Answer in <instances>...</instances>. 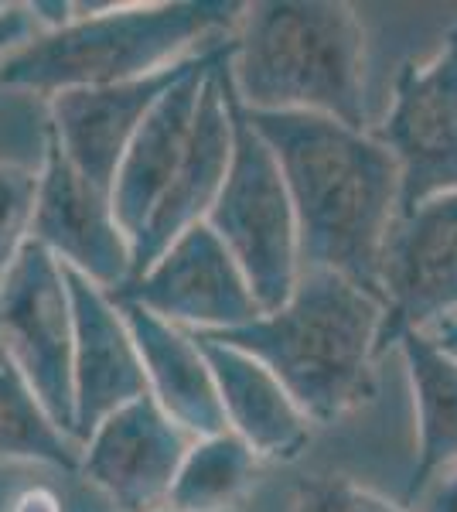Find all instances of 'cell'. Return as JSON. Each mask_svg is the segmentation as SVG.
Returning <instances> with one entry per match:
<instances>
[{"label":"cell","instance_id":"e0dca14e","mask_svg":"<svg viewBox=\"0 0 457 512\" xmlns=\"http://www.w3.org/2000/svg\"><path fill=\"white\" fill-rule=\"evenodd\" d=\"M116 308L127 321V332L134 338L140 366H144L147 396L195 441L226 431L212 369L198 349L195 335L137 308V304L116 301Z\"/></svg>","mask_w":457,"mask_h":512},{"label":"cell","instance_id":"9c48e42d","mask_svg":"<svg viewBox=\"0 0 457 512\" xmlns=\"http://www.w3.org/2000/svg\"><path fill=\"white\" fill-rule=\"evenodd\" d=\"M379 355L403 335H430L457 318V192L396 219L382 253Z\"/></svg>","mask_w":457,"mask_h":512},{"label":"cell","instance_id":"5bb4252c","mask_svg":"<svg viewBox=\"0 0 457 512\" xmlns=\"http://www.w3.org/2000/svg\"><path fill=\"white\" fill-rule=\"evenodd\" d=\"M72 301V403H76V444L86 441L103 417L147 393L144 366L134 349L120 308L106 291L65 270Z\"/></svg>","mask_w":457,"mask_h":512},{"label":"cell","instance_id":"ba28073f","mask_svg":"<svg viewBox=\"0 0 457 512\" xmlns=\"http://www.w3.org/2000/svg\"><path fill=\"white\" fill-rule=\"evenodd\" d=\"M110 297L195 335L232 332L263 315L239 263L205 222L185 229L144 274Z\"/></svg>","mask_w":457,"mask_h":512},{"label":"cell","instance_id":"6da1fadb","mask_svg":"<svg viewBox=\"0 0 457 512\" xmlns=\"http://www.w3.org/2000/svg\"><path fill=\"white\" fill-rule=\"evenodd\" d=\"M246 120L284 175L301 270L342 274L382 301V253L400 219V171L386 147L369 130L311 113H246Z\"/></svg>","mask_w":457,"mask_h":512},{"label":"cell","instance_id":"9a60e30c","mask_svg":"<svg viewBox=\"0 0 457 512\" xmlns=\"http://www.w3.org/2000/svg\"><path fill=\"white\" fill-rule=\"evenodd\" d=\"M229 59H232V38L215 41L209 52H205V59L198 62V69H191L185 79L174 82L168 93L157 99V106L147 113V120L140 123L134 140L123 151L120 168H116L113 178L110 205L130 243L147 226L154 205L161 202L164 188H168L174 168H178L181 154H185L198 93H202L205 79Z\"/></svg>","mask_w":457,"mask_h":512},{"label":"cell","instance_id":"3957f363","mask_svg":"<svg viewBox=\"0 0 457 512\" xmlns=\"http://www.w3.org/2000/svg\"><path fill=\"white\" fill-rule=\"evenodd\" d=\"M236 0H161V4H72V21L31 38L0 62V86L58 96L147 79L202 52L198 41L236 31ZM209 48V45H205Z\"/></svg>","mask_w":457,"mask_h":512},{"label":"cell","instance_id":"52a82bcc","mask_svg":"<svg viewBox=\"0 0 457 512\" xmlns=\"http://www.w3.org/2000/svg\"><path fill=\"white\" fill-rule=\"evenodd\" d=\"M372 137L400 171V216L457 192V28L427 62H410Z\"/></svg>","mask_w":457,"mask_h":512},{"label":"cell","instance_id":"d6986e66","mask_svg":"<svg viewBox=\"0 0 457 512\" xmlns=\"http://www.w3.org/2000/svg\"><path fill=\"white\" fill-rule=\"evenodd\" d=\"M260 465L236 434L198 437L181 458L164 509L171 512H232L253 492Z\"/></svg>","mask_w":457,"mask_h":512},{"label":"cell","instance_id":"2e32d148","mask_svg":"<svg viewBox=\"0 0 457 512\" xmlns=\"http://www.w3.org/2000/svg\"><path fill=\"white\" fill-rule=\"evenodd\" d=\"M195 342L212 369L226 431L236 434L260 461H294L311 441L314 424L290 400L280 379L243 349L209 335H195Z\"/></svg>","mask_w":457,"mask_h":512},{"label":"cell","instance_id":"d4e9b609","mask_svg":"<svg viewBox=\"0 0 457 512\" xmlns=\"http://www.w3.org/2000/svg\"><path fill=\"white\" fill-rule=\"evenodd\" d=\"M11 512H62V506H58V499L48 489H24L18 499H14Z\"/></svg>","mask_w":457,"mask_h":512},{"label":"cell","instance_id":"603a6c76","mask_svg":"<svg viewBox=\"0 0 457 512\" xmlns=\"http://www.w3.org/2000/svg\"><path fill=\"white\" fill-rule=\"evenodd\" d=\"M38 24L31 18L28 4H7L0 11V62L11 59L18 48L28 45L31 38H38Z\"/></svg>","mask_w":457,"mask_h":512},{"label":"cell","instance_id":"7402d4cb","mask_svg":"<svg viewBox=\"0 0 457 512\" xmlns=\"http://www.w3.org/2000/svg\"><path fill=\"white\" fill-rule=\"evenodd\" d=\"M290 512H417V509L403 506V502L382 499V495L362 489V485L348 482V478L321 475L297 485L294 499H290Z\"/></svg>","mask_w":457,"mask_h":512},{"label":"cell","instance_id":"8fae6325","mask_svg":"<svg viewBox=\"0 0 457 512\" xmlns=\"http://www.w3.org/2000/svg\"><path fill=\"white\" fill-rule=\"evenodd\" d=\"M191 441L195 437L144 393L86 434L79 444V472L120 512H151L168 502Z\"/></svg>","mask_w":457,"mask_h":512},{"label":"cell","instance_id":"ac0fdd59","mask_svg":"<svg viewBox=\"0 0 457 512\" xmlns=\"http://www.w3.org/2000/svg\"><path fill=\"white\" fill-rule=\"evenodd\" d=\"M396 345L417 407V465L403 492V506L413 509L440 475L457 468V355L423 332L403 335Z\"/></svg>","mask_w":457,"mask_h":512},{"label":"cell","instance_id":"484cf974","mask_svg":"<svg viewBox=\"0 0 457 512\" xmlns=\"http://www.w3.org/2000/svg\"><path fill=\"white\" fill-rule=\"evenodd\" d=\"M430 338H434L440 349H447V352H454V355H457V318L444 321L440 328H434V332H430Z\"/></svg>","mask_w":457,"mask_h":512},{"label":"cell","instance_id":"5b68a950","mask_svg":"<svg viewBox=\"0 0 457 512\" xmlns=\"http://www.w3.org/2000/svg\"><path fill=\"white\" fill-rule=\"evenodd\" d=\"M229 79V76H226ZM232 161L205 226L243 270L260 311H277L301 280L297 216L270 147L232 99Z\"/></svg>","mask_w":457,"mask_h":512},{"label":"cell","instance_id":"8992f818","mask_svg":"<svg viewBox=\"0 0 457 512\" xmlns=\"http://www.w3.org/2000/svg\"><path fill=\"white\" fill-rule=\"evenodd\" d=\"M0 342L41 410L76 441L72 403V301L52 253L28 243L0 274Z\"/></svg>","mask_w":457,"mask_h":512},{"label":"cell","instance_id":"7a4b0ae2","mask_svg":"<svg viewBox=\"0 0 457 512\" xmlns=\"http://www.w3.org/2000/svg\"><path fill=\"white\" fill-rule=\"evenodd\" d=\"M226 76L246 113H311L365 130V31L342 0L246 4Z\"/></svg>","mask_w":457,"mask_h":512},{"label":"cell","instance_id":"44dd1931","mask_svg":"<svg viewBox=\"0 0 457 512\" xmlns=\"http://www.w3.org/2000/svg\"><path fill=\"white\" fill-rule=\"evenodd\" d=\"M38 205V171L18 161H0V274L31 243Z\"/></svg>","mask_w":457,"mask_h":512},{"label":"cell","instance_id":"4fadbf2b","mask_svg":"<svg viewBox=\"0 0 457 512\" xmlns=\"http://www.w3.org/2000/svg\"><path fill=\"white\" fill-rule=\"evenodd\" d=\"M226 69L229 62L219 65L205 79L202 93H198L185 154H181L161 202L154 205L147 226L130 243V260H134L130 280L144 274L185 229L205 222L215 198L222 192V185H226L229 161H232V103H229Z\"/></svg>","mask_w":457,"mask_h":512},{"label":"cell","instance_id":"ffe728a7","mask_svg":"<svg viewBox=\"0 0 457 512\" xmlns=\"http://www.w3.org/2000/svg\"><path fill=\"white\" fill-rule=\"evenodd\" d=\"M0 461L79 472V444L48 420L4 342H0Z\"/></svg>","mask_w":457,"mask_h":512},{"label":"cell","instance_id":"cb8c5ba5","mask_svg":"<svg viewBox=\"0 0 457 512\" xmlns=\"http://www.w3.org/2000/svg\"><path fill=\"white\" fill-rule=\"evenodd\" d=\"M417 512H457V468L447 475H440L427 492L413 502Z\"/></svg>","mask_w":457,"mask_h":512},{"label":"cell","instance_id":"7c38bea8","mask_svg":"<svg viewBox=\"0 0 457 512\" xmlns=\"http://www.w3.org/2000/svg\"><path fill=\"white\" fill-rule=\"evenodd\" d=\"M209 48L147 79L103 89H69V93L52 96L48 99V120H52L48 137L55 140L58 151L69 158V164L89 185L110 195L116 168H120V158L134 140L137 127L147 120V113L154 110L157 99L168 93L174 82H181L191 69H198Z\"/></svg>","mask_w":457,"mask_h":512},{"label":"cell","instance_id":"30bf717a","mask_svg":"<svg viewBox=\"0 0 457 512\" xmlns=\"http://www.w3.org/2000/svg\"><path fill=\"white\" fill-rule=\"evenodd\" d=\"M31 243L52 253L58 267L76 270L99 291L116 294L130 284V239L113 216L110 195L89 185L48 137L45 168L38 171V205Z\"/></svg>","mask_w":457,"mask_h":512},{"label":"cell","instance_id":"4316f807","mask_svg":"<svg viewBox=\"0 0 457 512\" xmlns=\"http://www.w3.org/2000/svg\"><path fill=\"white\" fill-rule=\"evenodd\" d=\"M151 512H171V509H164V506H161V509H151Z\"/></svg>","mask_w":457,"mask_h":512},{"label":"cell","instance_id":"277c9868","mask_svg":"<svg viewBox=\"0 0 457 512\" xmlns=\"http://www.w3.org/2000/svg\"><path fill=\"white\" fill-rule=\"evenodd\" d=\"M382 315L379 297L342 274L301 270L277 311L209 338L263 362L311 424H328L369 393Z\"/></svg>","mask_w":457,"mask_h":512}]
</instances>
